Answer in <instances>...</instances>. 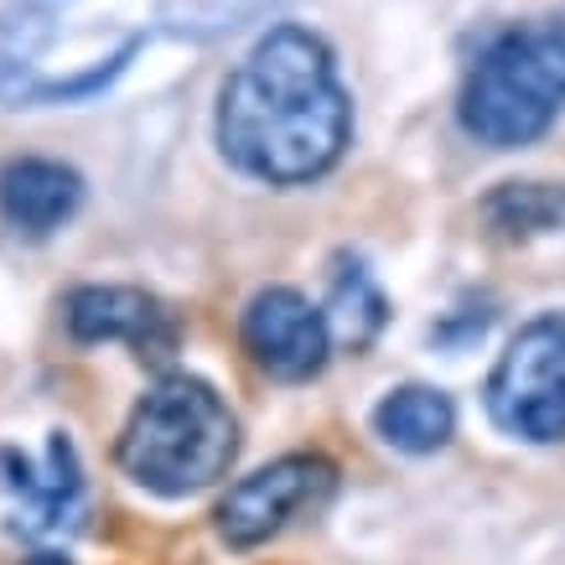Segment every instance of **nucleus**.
Wrapping results in <instances>:
<instances>
[{"instance_id":"nucleus-6","label":"nucleus","mask_w":565,"mask_h":565,"mask_svg":"<svg viewBox=\"0 0 565 565\" xmlns=\"http://www.w3.org/2000/svg\"><path fill=\"white\" fill-rule=\"evenodd\" d=\"M239 338H244V353L255 359L259 374L280 379V384L311 379L327 363V353H332L327 317L311 307L301 291H291V286H265V291L244 307Z\"/></svg>"},{"instance_id":"nucleus-3","label":"nucleus","mask_w":565,"mask_h":565,"mask_svg":"<svg viewBox=\"0 0 565 565\" xmlns=\"http://www.w3.org/2000/svg\"><path fill=\"white\" fill-rule=\"evenodd\" d=\"M565 109V21L503 32L462 88V130L493 151L530 146Z\"/></svg>"},{"instance_id":"nucleus-2","label":"nucleus","mask_w":565,"mask_h":565,"mask_svg":"<svg viewBox=\"0 0 565 565\" xmlns=\"http://www.w3.org/2000/svg\"><path fill=\"white\" fill-rule=\"evenodd\" d=\"M239 457V420L213 384L188 374L161 379L120 430L115 462L130 482L161 498L203 493Z\"/></svg>"},{"instance_id":"nucleus-11","label":"nucleus","mask_w":565,"mask_h":565,"mask_svg":"<svg viewBox=\"0 0 565 565\" xmlns=\"http://www.w3.org/2000/svg\"><path fill=\"white\" fill-rule=\"evenodd\" d=\"M493 223L503 234H534V228H550V223L565 213V198L550 192L545 182H509L503 192H493L488 203Z\"/></svg>"},{"instance_id":"nucleus-9","label":"nucleus","mask_w":565,"mask_h":565,"mask_svg":"<svg viewBox=\"0 0 565 565\" xmlns=\"http://www.w3.org/2000/svg\"><path fill=\"white\" fill-rule=\"evenodd\" d=\"M374 430L394 451H411V457H426V451H441L457 430V405L451 394L430 390V384H405L379 399L374 411Z\"/></svg>"},{"instance_id":"nucleus-1","label":"nucleus","mask_w":565,"mask_h":565,"mask_svg":"<svg viewBox=\"0 0 565 565\" xmlns=\"http://www.w3.org/2000/svg\"><path fill=\"white\" fill-rule=\"evenodd\" d=\"M353 136L332 52L307 26H275L244 57L218 104V146L239 172L270 188H301L338 167Z\"/></svg>"},{"instance_id":"nucleus-5","label":"nucleus","mask_w":565,"mask_h":565,"mask_svg":"<svg viewBox=\"0 0 565 565\" xmlns=\"http://www.w3.org/2000/svg\"><path fill=\"white\" fill-rule=\"evenodd\" d=\"M332 482H338L332 462H327V457H311V451L280 457V462L239 478L218 503L223 545L255 550V545H265V540H275L291 519L322 509L327 493H332Z\"/></svg>"},{"instance_id":"nucleus-7","label":"nucleus","mask_w":565,"mask_h":565,"mask_svg":"<svg viewBox=\"0 0 565 565\" xmlns=\"http://www.w3.org/2000/svg\"><path fill=\"white\" fill-rule=\"evenodd\" d=\"M63 317L78 343H130L140 363H167L177 348L172 311L136 286H78Z\"/></svg>"},{"instance_id":"nucleus-10","label":"nucleus","mask_w":565,"mask_h":565,"mask_svg":"<svg viewBox=\"0 0 565 565\" xmlns=\"http://www.w3.org/2000/svg\"><path fill=\"white\" fill-rule=\"evenodd\" d=\"M322 317H327V332H332V348L363 353L379 338V327H384V296L374 291V280L363 275V265H338L332 301H327Z\"/></svg>"},{"instance_id":"nucleus-4","label":"nucleus","mask_w":565,"mask_h":565,"mask_svg":"<svg viewBox=\"0 0 565 565\" xmlns=\"http://www.w3.org/2000/svg\"><path fill=\"white\" fill-rule=\"evenodd\" d=\"M488 415L519 441H565V317H534L509 338L488 374Z\"/></svg>"},{"instance_id":"nucleus-8","label":"nucleus","mask_w":565,"mask_h":565,"mask_svg":"<svg viewBox=\"0 0 565 565\" xmlns=\"http://www.w3.org/2000/svg\"><path fill=\"white\" fill-rule=\"evenodd\" d=\"M84 177L52 156H17L0 167V218L26 239H47L78 213Z\"/></svg>"}]
</instances>
